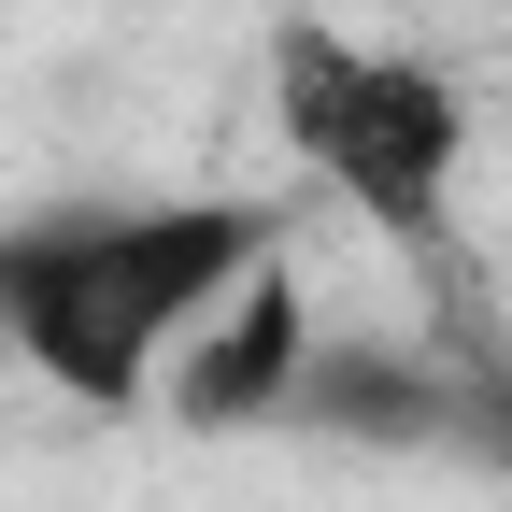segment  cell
<instances>
[{
  "mask_svg": "<svg viewBox=\"0 0 512 512\" xmlns=\"http://www.w3.org/2000/svg\"><path fill=\"white\" fill-rule=\"evenodd\" d=\"M313 285H299V256L271 242L256 271L200 313V342L171 356V427H285V399H299V370H313Z\"/></svg>",
  "mask_w": 512,
  "mask_h": 512,
  "instance_id": "cell-3",
  "label": "cell"
},
{
  "mask_svg": "<svg viewBox=\"0 0 512 512\" xmlns=\"http://www.w3.org/2000/svg\"><path fill=\"white\" fill-rule=\"evenodd\" d=\"M271 128H285V157H299L313 200L356 214V228L413 271L427 328L498 342L484 271H470V228H456V185H470V157H484V128H470V86L441 72V57L356 43V29H328V15H285V29H271Z\"/></svg>",
  "mask_w": 512,
  "mask_h": 512,
  "instance_id": "cell-2",
  "label": "cell"
},
{
  "mask_svg": "<svg viewBox=\"0 0 512 512\" xmlns=\"http://www.w3.org/2000/svg\"><path fill=\"white\" fill-rule=\"evenodd\" d=\"M285 242L271 200H57L0 228V356L72 413H157L200 313Z\"/></svg>",
  "mask_w": 512,
  "mask_h": 512,
  "instance_id": "cell-1",
  "label": "cell"
}]
</instances>
